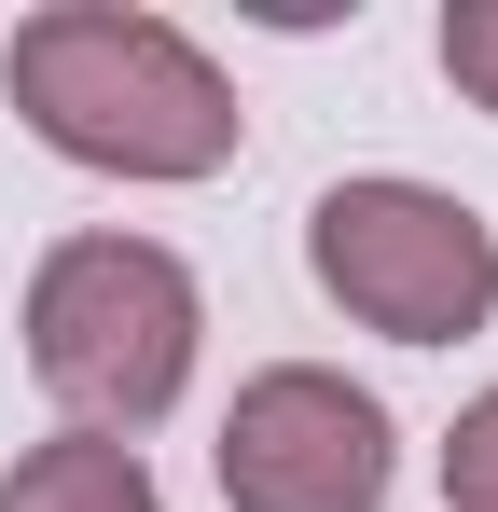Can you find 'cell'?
<instances>
[{
  "label": "cell",
  "instance_id": "obj_4",
  "mask_svg": "<svg viewBox=\"0 0 498 512\" xmlns=\"http://www.w3.org/2000/svg\"><path fill=\"white\" fill-rule=\"evenodd\" d=\"M208 471H222L236 512H374L388 471H402V443H388V402L346 388L332 360H277V374L236 388Z\"/></svg>",
  "mask_w": 498,
  "mask_h": 512
},
{
  "label": "cell",
  "instance_id": "obj_3",
  "mask_svg": "<svg viewBox=\"0 0 498 512\" xmlns=\"http://www.w3.org/2000/svg\"><path fill=\"white\" fill-rule=\"evenodd\" d=\"M305 263H319L332 305L388 346H457V333H485V305H498V222L471 194H443V180H402V167L332 180L305 208Z\"/></svg>",
  "mask_w": 498,
  "mask_h": 512
},
{
  "label": "cell",
  "instance_id": "obj_7",
  "mask_svg": "<svg viewBox=\"0 0 498 512\" xmlns=\"http://www.w3.org/2000/svg\"><path fill=\"white\" fill-rule=\"evenodd\" d=\"M443 84L471 97V111H498V0H457L443 14Z\"/></svg>",
  "mask_w": 498,
  "mask_h": 512
},
{
  "label": "cell",
  "instance_id": "obj_2",
  "mask_svg": "<svg viewBox=\"0 0 498 512\" xmlns=\"http://www.w3.org/2000/svg\"><path fill=\"white\" fill-rule=\"evenodd\" d=\"M194 333H208V291L153 236H56L28 277V374L97 443H139L194 388Z\"/></svg>",
  "mask_w": 498,
  "mask_h": 512
},
{
  "label": "cell",
  "instance_id": "obj_5",
  "mask_svg": "<svg viewBox=\"0 0 498 512\" xmlns=\"http://www.w3.org/2000/svg\"><path fill=\"white\" fill-rule=\"evenodd\" d=\"M0 512H166L153 457L139 443H97V429H56L0 471Z\"/></svg>",
  "mask_w": 498,
  "mask_h": 512
},
{
  "label": "cell",
  "instance_id": "obj_6",
  "mask_svg": "<svg viewBox=\"0 0 498 512\" xmlns=\"http://www.w3.org/2000/svg\"><path fill=\"white\" fill-rule=\"evenodd\" d=\"M443 512H498V388L443 429Z\"/></svg>",
  "mask_w": 498,
  "mask_h": 512
},
{
  "label": "cell",
  "instance_id": "obj_1",
  "mask_svg": "<svg viewBox=\"0 0 498 512\" xmlns=\"http://www.w3.org/2000/svg\"><path fill=\"white\" fill-rule=\"evenodd\" d=\"M0 97L28 111L42 153H70L97 180H208L236 167V125H249L222 56L139 0H42L0 42Z\"/></svg>",
  "mask_w": 498,
  "mask_h": 512
}]
</instances>
